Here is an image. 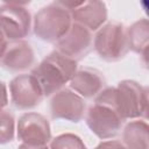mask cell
<instances>
[{"mask_svg":"<svg viewBox=\"0 0 149 149\" xmlns=\"http://www.w3.org/2000/svg\"><path fill=\"white\" fill-rule=\"evenodd\" d=\"M76 72L77 61L55 50L33 69L31 74L38 81L43 95L49 97L58 92L68 81H70Z\"/></svg>","mask_w":149,"mask_h":149,"instance_id":"6da1fadb","label":"cell"},{"mask_svg":"<svg viewBox=\"0 0 149 149\" xmlns=\"http://www.w3.org/2000/svg\"><path fill=\"white\" fill-rule=\"evenodd\" d=\"M122 122L114 105V87H106L98 93L94 105L88 108L86 123L99 139L107 140L118 135Z\"/></svg>","mask_w":149,"mask_h":149,"instance_id":"7a4b0ae2","label":"cell"},{"mask_svg":"<svg viewBox=\"0 0 149 149\" xmlns=\"http://www.w3.org/2000/svg\"><path fill=\"white\" fill-rule=\"evenodd\" d=\"M71 15L61 1L41 8L34 16V34L45 42H57L70 29Z\"/></svg>","mask_w":149,"mask_h":149,"instance_id":"3957f363","label":"cell"},{"mask_svg":"<svg viewBox=\"0 0 149 149\" xmlns=\"http://www.w3.org/2000/svg\"><path fill=\"white\" fill-rule=\"evenodd\" d=\"M114 104L122 120L146 118L148 112L147 88L135 80H121L114 87Z\"/></svg>","mask_w":149,"mask_h":149,"instance_id":"277c9868","label":"cell"},{"mask_svg":"<svg viewBox=\"0 0 149 149\" xmlns=\"http://www.w3.org/2000/svg\"><path fill=\"white\" fill-rule=\"evenodd\" d=\"M94 49L97 54L107 62L121 59L129 50L123 24L108 22L102 26L94 36Z\"/></svg>","mask_w":149,"mask_h":149,"instance_id":"5b68a950","label":"cell"},{"mask_svg":"<svg viewBox=\"0 0 149 149\" xmlns=\"http://www.w3.org/2000/svg\"><path fill=\"white\" fill-rule=\"evenodd\" d=\"M30 13L21 2H5L0 6V30L10 41H21L30 30Z\"/></svg>","mask_w":149,"mask_h":149,"instance_id":"8992f818","label":"cell"},{"mask_svg":"<svg viewBox=\"0 0 149 149\" xmlns=\"http://www.w3.org/2000/svg\"><path fill=\"white\" fill-rule=\"evenodd\" d=\"M9 92L12 102L19 109L36 107L44 97L38 81L31 73H23L13 78L9 83Z\"/></svg>","mask_w":149,"mask_h":149,"instance_id":"52a82bcc","label":"cell"},{"mask_svg":"<svg viewBox=\"0 0 149 149\" xmlns=\"http://www.w3.org/2000/svg\"><path fill=\"white\" fill-rule=\"evenodd\" d=\"M17 137L29 146H47L51 139L50 123L40 113H24L17 121Z\"/></svg>","mask_w":149,"mask_h":149,"instance_id":"ba28073f","label":"cell"},{"mask_svg":"<svg viewBox=\"0 0 149 149\" xmlns=\"http://www.w3.org/2000/svg\"><path fill=\"white\" fill-rule=\"evenodd\" d=\"M62 5L69 10L71 19L76 23L91 30H97L107 20V7L102 1H79L63 2Z\"/></svg>","mask_w":149,"mask_h":149,"instance_id":"9c48e42d","label":"cell"},{"mask_svg":"<svg viewBox=\"0 0 149 149\" xmlns=\"http://www.w3.org/2000/svg\"><path fill=\"white\" fill-rule=\"evenodd\" d=\"M50 113L54 119L79 122L85 113L84 99L69 88L59 90L51 98Z\"/></svg>","mask_w":149,"mask_h":149,"instance_id":"30bf717a","label":"cell"},{"mask_svg":"<svg viewBox=\"0 0 149 149\" xmlns=\"http://www.w3.org/2000/svg\"><path fill=\"white\" fill-rule=\"evenodd\" d=\"M92 45V34L91 31L78 24L72 23L68 33L56 42L57 51L72 59H78L84 57L91 49Z\"/></svg>","mask_w":149,"mask_h":149,"instance_id":"8fae6325","label":"cell"},{"mask_svg":"<svg viewBox=\"0 0 149 149\" xmlns=\"http://www.w3.org/2000/svg\"><path fill=\"white\" fill-rule=\"evenodd\" d=\"M35 55L30 44L26 41H14L8 44L0 63L9 71H23L34 64Z\"/></svg>","mask_w":149,"mask_h":149,"instance_id":"7c38bea8","label":"cell"},{"mask_svg":"<svg viewBox=\"0 0 149 149\" xmlns=\"http://www.w3.org/2000/svg\"><path fill=\"white\" fill-rule=\"evenodd\" d=\"M105 84L101 73L93 69H83L77 71L70 80V87L74 90L80 97L93 98L97 95Z\"/></svg>","mask_w":149,"mask_h":149,"instance_id":"4fadbf2b","label":"cell"},{"mask_svg":"<svg viewBox=\"0 0 149 149\" xmlns=\"http://www.w3.org/2000/svg\"><path fill=\"white\" fill-rule=\"evenodd\" d=\"M126 35H127L128 49H132L134 52L140 54L146 59L148 51V40H149L148 20L142 19L133 23L126 30Z\"/></svg>","mask_w":149,"mask_h":149,"instance_id":"5bb4252c","label":"cell"},{"mask_svg":"<svg viewBox=\"0 0 149 149\" xmlns=\"http://www.w3.org/2000/svg\"><path fill=\"white\" fill-rule=\"evenodd\" d=\"M148 123L143 120H135L127 123L122 133L126 149H148Z\"/></svg>","mask_w":149,"mask_h":149,"instance_id":"9a60e30c","label":"cell"},{"mask_svg":"<svg viewBox=\"0 0 149 149\" xmlns=\"http://www.w3.org/2000/svg\"><path fill=\"white\" fill-rule=\"evenodd\" d=\"M50 149H87V148L79 136L72 133H65L56 136L51 141Z\"/></svg>","mask_w":149,"mask_h":149,"instance_id":"2e32d148","label":"cell"},{"mask_svg":"<svg viewBox=\"0 0 149 149\" xmlns=\"http://www.w3.org/2000/svg\"><path fill=\"white\" fill-rule=\"evenodd\" d=\"M15 132V120L8 111H0V144L13 141Z\"/></svg>","mask_w":149,"mask_h":149,"instance_id":"e0dca14e","label":"cell"},{"mask_svg":"<svg viewBox=\"0 0 149 149\" xmlns=\"http://www.w3.org/2000/svg\"><path fill=\"white\" fill-rule=\"evenodd\" d=\"M94 149H126V147L119 141H104L99 143Z\"/></svg>","mask_w":149,"mask_h":149,"instance_id":"ac0fdd59","label":"cell"},{"mask_svg":"<svg viewBox=\"0 0 149 149\" xmlns=\"http://www.w3.org/2000/svg\"><path fill=\"white\" fill-rule=\"evenodd\" d=\"M8 104V94H7V87L3 81L0 80V111L6 107Z\"/></svg>","mask_w":149,"mask_h":149,"instance_id":"d6986e66","label":"cell"},{"mask_svg":"<svg viewBox=\"0 0 149 149\" xmlns=\"http://www.w3.org/2000/svg\"><path fill=\"white\" fill-rule=\"evenodd\" d=\"M7 45H8V43H7L6 36H5L3 33L0 30V59H1V57H2V55H3V52H5V50H6Z\"/></svg>","mask_w":149,"mask_h":149,"instance_id":"ffe728a7","label":"cell"},{"mask_svg":"<svg viewBox=\"0 0 149 149\" xmlns=\"http://www.w3.org/2000/svg\"><path fill=\"white\" fill-rule=\"evenodd\" d=\"M17 149H49L47 146H29L26 143H22L19 146Z\"/></svg>","mask_w":149,"mask_h":149,"instance_id":"44dd1931","label":"cell"}]
</instances>
